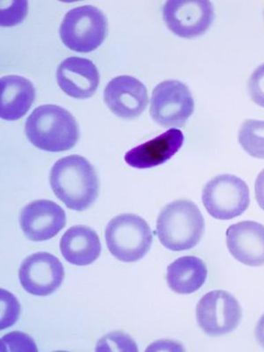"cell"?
Returning <instances> with one entry per match:
<instances>
[{
  "mask_svg": "<svg viewBox=\"0 0 264 352\" xmlns=\"http://www.w3.org/2000/svg\"><path fill=\"white\" fill-rule=\"evenodd\" d=\"M50 186L67 208L83 212L98 197L100 182L96 168L84 157L58 160L50 175Z\"/></svg>",
  "mask_w": 264,
  "mask_h": 352,
  "instance_id": "6da1fadb",
  "label": "cell"
},
{
  "mask_svg": "<svg viewBox=\"0 0 264 352\" xmlns=\"http://www.w3.org/2000/svg\"><path fill=\"white\" fill-rule=\"evenodd\" d=\"M25 131L34 146L52 153L72 149L80 138L76 119L56 105H42L34 109L27 119Z\"/></svg>",
  "mask_w": 264,
  "mask_h": 352,
  "instance_id": "7a4b0ae2",
  "label": "cell"
},
{
  "mask_svg": "<svg viewBox=\"0 0 264 352\" xmlns=\"http://www.w3.org/2000/svg\"><path fill=\"white\" fill-rule=\"evenodd\" d=\"M157 235L172 251L191 250L204 234V219L196 204L177 200L164 207L157 219Z\"/></svg>",
  "mask_w": 264,
  "mask_h": 352,
  "instance_id": "3957f363",
  "label": "cell"
},
{
  "mask_svg": "<svg viewBox=\"0 0 264 352\" xmlns=\"http://www.w3.org/2000/svg\"><path fill=\"white\" fill-rule=\"evenodd\" d=\"M105 239L113 256L121 262L134 263L148 253L153 236L146 220L125 213L110 220L106 228Z\"/></svg>",
  "mask_w": 264,
  "mask_h": 352,
  "instance_id": "277c9868",
  "label": "cell"
},
{
  "mask_svg": "<svg viewBox=\"0 0 264 352\" xmlns=\"http://www.w3.org/2000/svg\"><path fill=\"white\" fill-rule=\"evenodd\" d=\"M59 34L68 49L80 53L92 52L104 42L108 20L96 6H78L65 14Z\"/></svg>",
  "mask_w": 264,
  "mask_h": 352,
  "instance_id": "5b68a950",
  "label": "cell"
},
{
  "mask_svg": "<svg viewBox=\"0 0 264 352\" xmlns=\"http://www.w3.org/2000/svg\"><path fill=\"white\" fill-rule=\"evenodd\" d=\"M202 201L212 218L232 219L243 214L250 206V188L238 176L220 175L204 186Z\"/></svg>",
  "mask_w": 264,
  "mask_h": 352,
  "instance_id": "8992f818",
  "label": "cell"
},
{
  "mask_svg": "<svg viewBox=\"0 0 264 352\" xmlns=\"http://www.w3.org/2000/svg\"><path fill=\"white\" fill-rule=\"evenodd\" d=\"M194 109L192 94L181 81H163L153 91L150 115L160 126L184 127Z\"/></svg>",
  "mask_w": 264,
  "mask_h": 352,
  "instance_id": "52a82bcc",
  "label": "cell"
},
{
  "mask_svg": "<svg viewBox=\"0 0 264 352\" xmlns=\"http://www.w3.org/2000/svg\"><path fill=\"white\" fill-rule=\"evenodd\" d=\"M196 316L198 325L206 334L220 336L238 328L242 319V309L236 298L228 292L216 290L201 298Z\"/></svg>",
  "mask_w": 264,
  "mask_h": 352,
  "instance_id": "ba28073f",
  "label": "cell"
},
{
  "mask_svg": "<svg viewBox=\"0 0 264 352\" xmlns=\"http://www.w3.org/2000/svg\"><path fill=\"white\" fill-rule=\"evenodd\" d=\"M162 14L168 30L184 38L202 36L215 18L214 6L207 0H170L165 3Z\"/></svg>",
  "mask_w": 264,
  "mask_h": 352,
  "instance_id": "9c48e42d",
  "label": "cell"
},
{
  "mask_svg": "<svg viewBox=\"0 0 264 352\" xmlns=\"http://www.w3.org/2000/svg\"><path fill=\"white\" fill-rule=\"evenodd\" d=\"M19 278L22 287L28 294L45 297L60 287L65 278V268L53 254L36 253L22 262Z\"/></svg>",
  "mask_w": 264,
  "mask_h": 352,
  "instance_id": "30bf717a",
  "label": "cell"
},
{
  "mask_svg": "<svg viewBox=\"0 0 264 352\" xmlns=\"http://www.w3.org/2000/svg\"><path fill=\"white\" fill-rule=\"evenodd\" d=\"M20 224L28 240L48 241L65 228V212L52 201H34L22 209Z\"/></svg>",
  "mask_w": 264,
  "mask_h": 352,
  "instance_id": "8fae6325",
  "label": "cell"
},
{
  "mask_svg": "<svg viewBox=\"0 0 264 352\" xmlns=\"http://www.w3.org/2000/svg\"><path fill=\"white\" fill-rule=\"evenodd\" d=\"M104 102L116 116L124 119L138 118L148 104L146 87L136 78L124 75L107 85Z\"/></svg>",
  "mask_w": 264,
  "mask_h": 352,
  "instance_id": "7c38bea8",
  "label": "cell"
},
{
  "mask_svg": "<svg viewBox=\"0 0 264 352\" xmlns=\"http://www.w3.org/2000/svg\"><path fill=\"white\" fill-rule=\"evenodd\" d=\"M226 245L235 259L245 265H264V226L256 221H242L229 226Z\"/></svg>",
  "mask_w": 264,
  "mask_h": 352,
  "instance_id": "4fadbf2b",
  "label": "cell"
},
{
  "mask_svg": "<svg viewBox=\"0 0 264 352\" xmlns=\"http://www.w3.org/2000/svg\"><path fill=\"white\" fill-rule=\"evenodd\" d=\"M56 80L67 96L85 100L96 94L100 84V74L96 65L89 59L72 56L58 66Z\"/></svg>",
  "mask_w": 264,
  "mask_h": 352,
  "instance_id": "5bb4252c",
  "label": "cell"
},
{
  "mask_svg": "<svg viewBox=\"0 0 264 352\" xmlns=\"http://www.w3.org/2000/svg\"><path fill=\"white\" fill-rule=\"evenodd\" d=\"M184 140L182 131L170 129L153 140L129 151L124 156L125 162L138 169L162 165L179 152Z\"/></svg>",
  "mask_w": 264,
  "mask_h": 352,
  "instance_id": "9a60e30c",
  "label": "cell"
},
{
  "mask_svg": "<svg viewBox=\"0 0 264 352\" xmlns=\"http://www.w3.org/2000/svg\"><path fill=\"white\" fill-rule=\"evenodd\" d=\"M36 99V89L26 78L10 75L0 80V116L16 121L27 114Z\"/></svg>",
  "mask_w": 264,
  "mask_h": 352,
  "instance_id": "2e32d148",
  "label": "cell"
},
{
  "mask_svg": "<svg viewBox=\"0 0 264 352\" xmlns=\"http://www.w3.org/2000/svg\"><path fill=\"white\" fill-rule=\"evenodd\" d=\"M62 256L68 263L87 266L98 259L102 244L96 231L86 226L69 228L60 241Z\"/></svg>",
  "mask_w": 264,
  "mask_h": 352,
  "instance_id": "e0dca14e",
  "label": "cell"
},
{
  "mask_svg": "<svg viewBox=\"0 0 264 352\" xmlns=\"http://www.w3.org/2000/svg\"><path fill=\"white\" fill-rule=\"evenodd\" d=\"M208 276L206 263L196 256H182L169 264L166 282L173 292L190 294L199 290Z\"/></svg>",
  "mask_w": 264,
  "mask_h": 352,
  "instance_id": "ac0fdd59",
  "label": "cell"
},
{
  "mask_svg": "<svg viewBox=\"0 0 264 352\" xmlns=\"http://www.w3.org/2000/svg\"><path fill=\"white\" fill-rule=\"evenodd\" d=\"M239 143L245 152L257 159H264V121L247 120L241 125Z\"/></svg>",
  "mask_w": 264,
  "mask_h": 352,
  "instance_id": "d6986e66",
  "label": "cell"
},
{
  "mask_svg": "<svg viewBox=\"0 0 264 352\" xmlns=\"http://www.w3.org/2000/svg\"><path fill=\"white\" fill-rule=\"evenodd\" d=\"M1 329L14 324L20 314V305L14 295L1 290Z\"/></svg>",
  "mask_w": 264,
  "mask_h": 352,
  "instance_id": "ffe728a7",
  "label": "cell"
},
{
  "mask_svg": "<svg viewBox=\"0 0 264 352\" xmlns=\"http://www.w3.org/2000/svg\"><path fill=\"white\" fill-rule=\"evenodd\" d=\"M248 88L253 102L264 108V64L258 66L251 74Z\"/></svg>",
  "mask_w": 264,
  "mask_h": 352,
  "instance_id": "44dd1931",
  "label": "cell"
},
{
  "mask_svg": "<svg viewBox=\"0 0 264 352\" xmlns=\"http://www.w3.org/2000/svg\"><path fill=\"white\" fill-rule=\"evenodd\" d=\"M254 191H256L257 203H258L261 208L264 210V169L257 176Z\"/></svg>",
  "mask_w": 264,
  "mask_h": 352,
  "instance_id": "7402d4cb",
  "label": "cell"
},
{
  "mask_svg": "<svg viewBox=\"0 0 264 352\" xmlns=\"http://www.w3.org/2000/svg\"><path fill=\"white\" fill-rule=\"evenodd\" d=\"M254 336L261 346L264 348V314L261 317L254 329Z\"/></svg>",
  "mask_w": 264,
  "mask_h": 352,
  "instance_id": "603a6c76",
  "label": "cell"
}]
</instances>
